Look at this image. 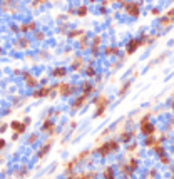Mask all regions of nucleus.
Returning a JSON list of instances; mask_svg holds the SVG:
<instances>
[{"instance_id": "obj_1", "label": "nucleus", "mask_w": 174, "mask_h": 179, "mask_svg": "<svg viewBox=\"0 0 174 179\" xmlns=\"http://www.w3.org/2000/svg\"><path fill=\"white\" fill-rule=\"evenodd\" d=\"M117 149H119V142H117V141H107V142L101 144V146H97V147H94V151H92V152L99 154L101 157H107L109 154L115 152Z\"/></svg>"}, {"instance_id": "obj_2", "label": "nucleus", "mask_w": 174, "mask_h": 179, "mask_svg": "<svg viewBox=\"0 0 174 179\" xmlns=\"http://www.w3.org/2000/svg\"><path fill=\"white\" fill-rule=\"evenodd\" d=\"M149 42H152V40L147 39V35H142V37H136V39H131L129 42L126 45V54L127 55H132L136 50H137L139 47H142V45H146Z\"/></svg>"}, {"instance_id": "obj_3", "label": "nucleus", "mask_w": 174, "mask_h": 179, "mask_svg": "<svg viewBox=\"0 0 174 179\" xmlns=\"http://www.w3.org/2000/svg\"><path fill=\"white\" fill-rule=\"evenodd\" d=\"M149 117H151V114H146L142 119H141L139 122V131L142 132L144 136H151V134H156V127L152 126L151 122H149Z\"/></svg>"}, {"instance_id": "obj_4", "label": "nucleus", "mask_w": 174, "mask_h": 179, "mask_svg": "<svg viewBox=\"0 0 174 179\" xmlns=\"http://www.w3.org/2000/svg\"><path fill=\"white\" fill-rule=\"evenodd\" d=\"M122 7L131 17H139L141 15V10H139V5L136 2H122Z\"/></svg>"}, {"instance_id": "obj_5", "label": "nucleus", "mask_w": 174, "mask_h": 179, "mask_svg": "<svg viewBox=\"0 0 174 179\" xmlns=\"http://www.w3.org/2000/svg\"><path fill=\"white\" fill-rule=\"evenodd\" d=\"M57 90H59V94L60 95H70L76 90V85H72V84H67V82H62V84L57 85Z\"/></svg>"}, {"instance_id": "obj_6", "label": "nucleus", "mask_w": 174, "mask_h": 179, "mask_svg": "<svg viewBox=\"0 0 174 179\" xmlns=\"http://www.w3.org/2000/svg\"><path fill=\"white\" fill-rule=\"evenodd\" d=\"M109 104H111V99L107 97L106 94H99L97 97H94V106L96 107H109Z\"/></svg>"}, {"instance_id": "obj_7", "label": "nucleus", "mask_w": 174, "mask_h": 179, "mask_svg": "<svg viewBox=\"0 0 174 179\" xmlns=\"http://www.w3.org/2000/svg\"><path fill=\"white\" fill-rule=\"evenodd\" d=\"M57 87H42V89L35 90V92H32V97L35 99H40V97H47V95L52 94V90H55Z\"/></svg>"}, {"instance_id": "obj_8", "label": "nucleus", "mask_w": 174, "mask_h": 179, "mask_svg": "<svg viewBox=\"0 0 174 179\" xmlns=\"http://www.w3.org/2000/svg\"><path fill=\"white\" fill-rule=\"evenodd\" d=\"M10 127L14 129V132L17 136H20V134H24L25 132V129H27V124L25 122H19V120H14V122L10 124Z\"/></svg>"}, {"instance_id": "obj_9", "label": "nucleus", "mask_w": 174, "mask_h": 179, "mask_svg": "<svg viewBox=\"0 0 174 179\" xmlns=\"http://www.w3.org/2000/svg\"><path fill=\"white\" fill-rule=\"evenodd\" d=\"M40 131H42V132H52V131H55V122H54V119H52V117H47V119H45Z\"/></svg>"}, {"instance_id": "obj_10", "label": "nucleus", "mask_w": 174, "mask_h": 179, "mask_svg": "<svg viewBox=\"0 0 174 179\" xmlns=\"http://www.w3.org/2000/svg\"><path fill=\"white\" fill-rule=\"evenodd\" d=\"M85 102H87V95H84V94H80L79 97L74 101V104H72V111H79L80 107H84L85 106Z\"/></svg>"}, {"instance_id": "obj_11", "label": "nucleus", "mask_w": 174, "mask_h": 179, "mask_svg": "<svg viewBox=\"0 0 174 179\" xmlns=\"http://www.w3.org/2000/svg\"><path fill=\"white\" fill-rule=\"evenodd\" d=\"M70 67H72V70H76V72H80V70L84 69V59H82V57L74 59V62L70 64Z\"/></svg>"}, {"instance_id": "obj_12", "label": "nucleus", "mask_w": 174, "mask_h": 179, "mask_svg": "<svg viewBox=\"0 0 174 179\" xmlns=\"http://www.w3.org/2000/svg\"><path fill=\"white\" fill-rule=\"evenodd\" d=\"M50 147H52V139H49L47 142L44 144V147H40V151H39V154H37V156H39L40 159H42V157H45V156H47V152L50 151Z\"/></svg>"}, {"instance_id": "obj_13", "label": "nucleus", "mask_w": 174, "mask_h": 179, "mask_svg": "<svg viewBox=\"0 0 174 179\" xmlns=\"http://www.w3.org/2000/svg\"><path fill=\"white\" fill-rule=\"evenodd\" d=\"M65 76H67V69L65 67H55L52 70V77H55V79H62Z\"/></svg>"}, {"instance_id": "obj_14", "label": "nucleus", "mask_w": 174, "mask_h": 179, "mask_svg": "<svg viewBox=\"0 0 174 179\" xmlns=\"http://www.w3.org/2000/svg\"><path fill=\"white\" fill-rule=\"evenodd\" d=\"M24 77H25V84L28 87H37V85H39V81H37L34 76H30V74H24Z\"/></svg>"}, {"instance_id": "obj_15", "label": "nucleus", "mask_w": 174, "mask_h": 179, "mask_svg": "<svg viewBox=\"0 0 174 179\" xmlns=\"http://www.w3.org/2000/svg\"><path fill=\"white\" fill-rule=\"evenodd\" d=\"M77 179H96V171H82L77 174Z\"/></svg>"}, {"instance_id": "obj_16", "label": "nucleus", "mask_w": 174, "mask_h": 179, "mask_svg": "<svg viewBox=\"0 0 174 179\" xmlns=\"http://www.w3.org/2000/svg\"><path fill=\"white\" fill-rule=\"evenodd\" d=\"M134 136H136V131H131V132L122 131V134H121V141H122V144H127V142H129V141H131Z\"/></svg>"}, {"instance_id": "obj_17", "label": "nucleus", "mask_w": 174, "mask_h": 179, "mask_svg": "<svg viewBox=\"0 0 174 179\" xmlns=\"http://www.w3.org/2000/svg\"><path fill=\"white\" fill-rule=\"evenodd\" d=\"M119 52H121V49L119 47H109V45H107V47L104 49V54L107 57H112V55H119Z\"/></svg>"}, {"instance_id": "obj_18", "label": "nucleus", "mask_w": 174, "mask_h": 179, "mask_svg": "<svg viewBox=\"0 0 174 179\" xmlns=\"http://www.w3.org/2000/svg\"><path fill=\"white\" fill-rule=\"evenodd\" d=\"M77 164H79V159H77V157H74L72 161L65 162V171H67V172H72V171H74V168H76Z\"/></svg>"}, {"instance_id": "obj_19", "label": "nucleus", "mask_w": 174, "mask_h": 179, "mask_svg": "<svg viewBox=\"0 0 174 179\" xmlns=\"http://www.w3.org/2000/svg\"><path fill=\"white\" fill-rule=\"evenodd\" d=\"M92 90H94V85L90 84V82H84V84H82V94L84 95L92 94Z\"/></svg>"}, {"instance_id": "obj_20", "label": "nucleus", "mask_w": 174, "mask_h": 179, "mask_svg": "<svg viewBox=\"0 0 174 179\" xmlns=\"http://www.w3.org/2000/svg\"><path fill=\"white\" fill-rule=\"evenodd\" d=\"M35 22H28V24H24V25H20L19 27V30H22V32H28V30H35Z\"/></svg>"}, {"instance_id": "obj_21", "label": "nucleus", "mask_w": 174, "mask_h": 179, "mask_svg": "<svg viewBox=\"0 0 174 179\" xmlns=\"http://www.w3.org/2000/svg\"><path fill=\"white\" fill-rule=\"evenodd\" d=\"M156 136L154 134H151V136H146V141H144V146H146V147H152V146L156 144Z\"/></svg>"}, {"instance_id": "obj_22", "label": "nucleus", "mask_w": 174, "mask_h": 179, "mask_svg": "<svg viewBox=\"0 0 174 179\" xmlns=\"http://www.w3.org/2000/svg\"><path fill=\"white\" fill-rule=\"evenodd\" d=\"M137 161H136V157H131L129 159V162H127V168H129V171L131 172H136V169H137Z\"/></svg>"}, {"instance_id": "obj_23", "label": "nucleus", "mask_w": 174, "mask_h": 179, "mask_svg": "<svg viewBox=\"0 0 174 179\" xmlns=\"http://www.w3.org/2000/svg\"><path fill=\"white\" fill-rule=\"evenodd\" d=\"M131 85H132V81L124 82V85L121 87V90H119V95H126V94H127V90L131 89Z\"/></svg>"}, {"instance_id": "obj_24", "label": "nucleus", "mask_w": 174, "mask_h": 179, "mask_svg": "<svg viewBox=\"0 0 174 179\" xmlns=\"http://www.w3.org/2000/svg\"><path fill=\"white\" fill-rule=\"evenodd\" d=\"M107 109H109V107H104V106H102V107H96V114H94V116H96V117H99V119H101L102 116L106 114V111H107Z\"/></svg>"}, {"instance_id": "obj_25", "label": "nucleus", "mask_w": 174, "mask_h": 179, "mask_svg": "<svg viewBox=\"0 0 174 179\" xmlns=\"http://www.w3.org/2000/svg\"><path fill=\"white\" fill-rule=\"evenodd\" d=\"M112 177H114V169L109 166V168L104 169V179H112Z\"/></svg>"}, {"instance_id": "obj_26", "label": "nucleus", "mask_w": 174, "mask_h": 179, "mask_svg": "<svg viewBox=\"0 0 174 179\" xmlns=\"http://www.w3.org/2000/svg\"><path fill=\"white\" fill-rule=\"evenodd\" d=\"M87 14H89V9H87L85 5H82V7H79V9H77V15H79V17H85Z\"/></svg>"}, {"instance_id": "obj_27", "label": "nucleus", "mask_w": 174, "mask_h": 179, "mask_svg": "<svg viewBox=\"0 0 174 179\" xmlns=\"http://www.w3.org/2000/svg\"><path fill=\"white\" fill-rule=\"evenodd\" d=\"M19 45L25 49V47H28V45H30V40H28V39H24V37H20V39H19Z\"/></svg>"}, {"instance_id": "obj_28", "label": "nucleus", "mask_w": 174, "mask_h": 179, "mask_svg": "<svg viewBox=\"0 0 174 179\" xmlns=\"http://www.w3.org/2000/svg\"><path fill=\"white\" fill-rule=\"evenodd\" d=\"M101 42H102V37L101 35H96V37H94V40H92V47H99Z\"/></svg>"}, {"instance_id": "obj_29", "label": "nucleus", "mask_w": 174, "mask_h": 179, "mask_svg": "<svg viewBox=\"0 0 174 179\" xmlns=\"http://www.w3.org/2000/svg\"><path fill=\"white\" fill-rule=\"evenodd\" d=\"M77 35H84V32H82V30H72V32H69L70 39H76Z\"/></svg>"}, {"instance_id": "obj_30", "label": "nucleus", "mask_w": 174, "mask_h": 179, "mask_svg": "<svg viewBox=\"0 0 174 179\" xmlns=\"http://www.w3.org/2000/svg\"><path fill=\"white\" fill-rule=\"evenodd\" d=\"M161 164H166V166H167V164H171V159H169V157L167 156H161Z\"/></svg>"}, {"instance_id": "obj_31", "label": "nucleus", "mask_w": 174, "mask_h": 179, "mask_svg": "<svg viewBox=\"0 0 174 179\" xmlns=\"http://www.w3.org/2000/svg\"><path fill=\"white\" fill-rule=\"evenodd\" d=\"M47 2V0H34V3H32V7H34V9H37V7L39 5H42V3H45Z\"/></svg>"}, {"instance_id": "obj_32", "label": "nucleus", "mask_w": 174, "mask_h": 179, "mask_svg": "<svg viewBox=\"0 0 174 179\" xmlns=\"http://www.w3.org/2000/svg\"><path fill=\"white\" fill-rule=\"evenodd\" d=\"M94 74H96V70H94V67H87L85 70V76H89V77H92Z\"/></svg>"}, {"instance_id": "obj_33", "label": "nucleus", "mask_w": 174, "mask_h": 179, "mask_svg": "<svg viewBox=\"0 0 174 179\" xmlns=\"http://www.w3.org/2000/svg\"><path fill=\"white\" fill-rule=\"evenodd\" d=\"M37 139H39V134H32L30 137H28V144H34Z\"/></svg>"}, {"instance_id": "obj_34", "label": "nucleus", "mask_w": 174, "mask_h": 179, "mask_svg": "<svg viewBox=\"0 0 174 179\" xmlns=\"http://www.w3.org/2000/svg\"><path fill=\"white\" fill-rule=\"evenodd\" d=\"M80 49H82V50H85V49H87V37H84V39L80 40Z\"/></svg>"}, {"instance_id": "obj_35", "label": "nucleus", "mask_w": 174, "mask_h": 179, "mask_svg": "<svg viewBox=\"0 0 174 179\" xmlns=\"http://www.w3.org/2000/svg\"><path fill=\"white\" fill-rule=\"evenodd\" d=\"M166 17H167V19H171V20H172V24H174V9H171V10H169L167 14H166Z\"/></svg>"}, {"instance_id": "obj_36", "label": "nucleus", "mask_w": 174, "mask_h": 179, "mask_svg": "<svg viewBox=\"0 0 174 179\" xmlns=\"http://www.w3.org/2000/svg\"><path fill=\"white\" fill-rule=\"evenodd\" d=\"M35 39H37V40H44V39H45V35H44V34H40V32H37V34H35Z\"/></svg>"}, {"instance_id": "obj_37", "label": "nucleus", "mask_w": 174, "mask_h": 179, "mask_svg": "<svg viewBox=\"0 0 174 179\" xmlns=\"http://www.w3.org/2000/svg\"><path fill=\"white\" fill-rule=\"evenodd\" d=\"M151 14L154 15V17H157V15H159L161 12H159V9H152V10H151Z\"/></svg>"}, {"instance_id": "obj_38", "label": "nucleus", "mask_w": 174, "mask_h": 179, "mask_svg": "<svg viewBox=\"0 0 174 179\" xmlns=\"http://www.w3.org/2000/svg\"><path fill=\"white\" fill-rule=\"evenodd\" d=\"M3 147H5V141H3V139H0V151H2Z\"/></svg>"}, {"instance_id": "obj_39", "label": "nucleus", "mask_w": 174, "mask_h": 179, "mask_svg": "<svg viewBox=\"0 0 174 179\" xmlns=\"http://www.w3.org/2000/svg\"><path fill=\"white\" fill-rule=\"evenodd\" d=\"M67 179H77V174H76V172H70V176H69Z\"/></svg>"}, {"instance_id": "obj_40", "label": "nucleus", "mask_w": 174, "mask_h": 179, "mask_svg": "<svg viewBox=\"0 0 174 179\" xmlns=\"http://www.w3.org/2000/svg\"><path fill=\"white\" fill-rule=\"evenodd\" d=\"M5 129H7V126H5V124H2V126H0V132H3Z\"/></svg>"}, {"instance_id": "obj_41", "label": "nucleus", "mask_w": 174, "mask_h": 179, "mask_svg": "<svg viewBox=\"0 0 174 179\" xmlns=\"http://www.w3.org/2000/svg\"><path fill=\"white\" fill-rule=\"evenodd\" d=\"M111 2H124V0H111Z\"/></svg>"}, {"instance_id": "obj_42", "label": "nucleus", "mask_w": 174, "mask_h": 179, "mask_svg": "<svg viewBox=\"0 0 174 179\" xmlns=\"http://www.w3.org/2000/svg\"><path fill=\"white\" fill-rule=\"evenodd\" d=\"M171 179H174V171H172V174H171Z\"/></svg>"}, {"instance_id": "obj_43", "label": "nucleus", "mask_w": 174, "mask_h": 179, "mask_svg": "<svg viewBox=\"0 0 174 179\" xmlns=\"http://www.w3.org/2000/svg\"><path fill=\"white\" fill-rule=\"evenodd\" d=\"M89 2H97V0H89Z\"/></svg>"}, {"instance_id": "obj_44", "label": "nucleus", "mask_w": 174, "mask_h": 179, "mask_svg": "<svg viewBox=\"0 0 174 179\" xmlns=\"http://www.w3.org/2000/svg\"><path fill=\"white\" fill-rule=\"evenodd\" d=\"M172 109H174V101H172Z\"/></svg>"}, {"instance_id": "obj_45", "label": "nucleus", "mask_w": 174, "mask_h": 179, "mask_svg": "<svg viewBox=\"0 0 174 179\" xmlns=\"http://www.w3.org/2000/svg\"><path fill=\"white\" fill-rule=\"evenodd\" d=\"M3 2H10V0H3Z\"/></svg>"}, {"instance_id": "obj_46", "label": "nucleus", "mask_w": 174, "mask_h": 179, "mask_svg": "<svg viewBox=\"0 0 174 179\" xmlns=\"http://www.w3.org/2000/svg\"><path fill=\"white\" fill-rule=\"evenodd\" d=\"M0 162H2V156H0Z\"/></svg>"}, {"instance_id": "obj_47", "label": "nucleus", "mask_w": 174, "mask_h": 179, "mask_svg": "<svg viewBox=\"0 0 174 179\" xmlns=\"http://www.w3.org/2000/svg\"><path fill=\"white\" fill-rule=\"evenodd\" d=\"M172 149H174V146H172Z\"/></svg>"}, {"instance_id": "obj_48", "label": "nucleus", "mask_w": 174, "mask_h": 179, "mask_svg": "<svg viewBox=\"0 0 174 179\" xmlns=\"http://www.w3.org/2000/svg\"><path fill=\"white\" fill-rule=\"evenodd\" d=\"M172 2H174V0H172Z\"/></svg>"}, {"instance_id": "obj_49", "label": "nucleus", "mask_w": 174, "mask_h": 179, "mask_svg": "<svg viewBox=\"0 0 174 179\" xmlns=\"http://www.w3.org/2000/svg\"><path fill=\"white\" fill-rule=\"evenodd\" d=\"M112 179H114V177H112Z\"/></svg>"}]
</instances>
